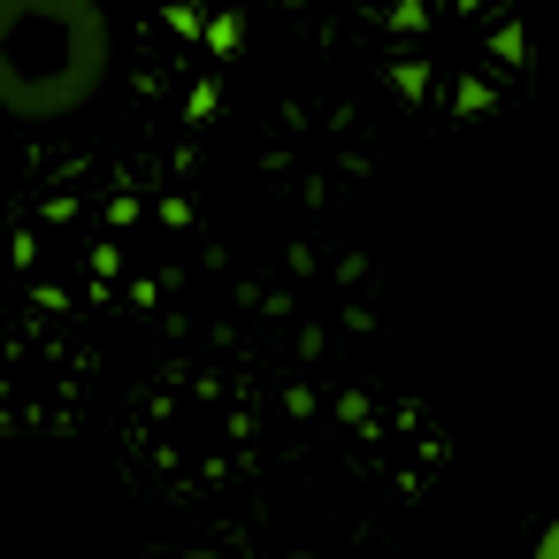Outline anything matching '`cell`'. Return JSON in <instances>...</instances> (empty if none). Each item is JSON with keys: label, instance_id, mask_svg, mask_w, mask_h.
I'll return each mask as SVG.
<instances>
[{"label": "cell", "instance_id": "cell-1", "mask_svg": "<svg viewBox=\"0 0 559 559\" xmlns=\"http://www.w3.org/2000/svg\"><path fill=\"white\" fill-rule=\"evenodd\" d=\"M108 85V9L100 0H0V108L24 123H62Z\"/></svg>", "mask_w": 559, "mask_h": 559}, {"label": "cell", "instance_id": "cell-2", "mask_svg": "<svg viewBox=\"0 0 559 559\" xmlns=\"http://www.w3.org/2000/svg\"><path fill=\"white\" fill-rule=\"evenodd\" d=\"M200 39H207V55H238V16L223 9V16H207L200 24Z\"/></svg>", "mask_w": 559, "mask_h": 559}, {"label": "cell", "instance_id": "cell-3", "mask_svg": "<svg viewBox=\"0 0 559 559\" xmlns=\"http://www.w3.org/2000/svg\"><path fill=\"white\" fill-rule=\"evenodd\" d=\"M391 85H399V100H421L429 93V70L421 62H391Z\"/></svg>", "mask_w": 559, "mask_h": 559}, {"label": "cell", "instance_id": "cell-4", "mask_svg": "<svg viewBox=\"0 0 559 559\" xmlns=\"http://www.w3.org/2000/svg\"><path fill=\"white\" fill-rule=\"evenodd\" d=\"M215 100H223V85H215V78H200V85H192V116L207 123V116H215Z\"/></svg>", "mask_w": 559, "mask_h": 559}, {"label": "cell", "instance_id": "cell-5", "mask_svg": "<svg viewBox=\"0 0 559 559\" xmlns=\"http://www.w3.org/2000/svg\"><path fill=\"white\" fill-rule=\"evenodd\" d=\"M536 559H559V521H551V528L536 536Z\"/></svg>", "mask_w": 559, "mask_h": 559}]
</instances>
